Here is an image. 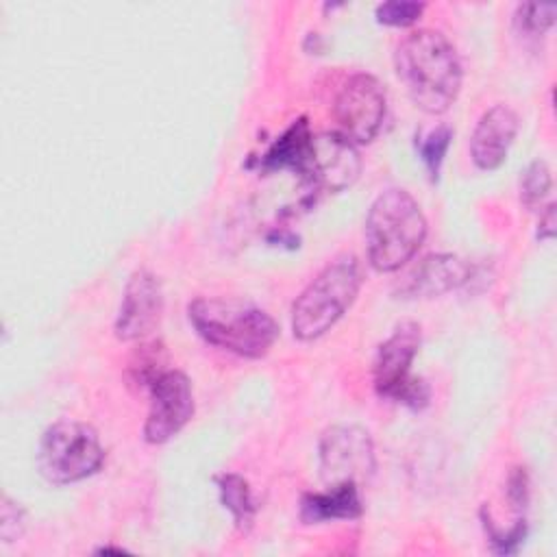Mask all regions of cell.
<instances>
[{
    "label": "cell",
    "mask_w": 557,
    "mask_h": 557,
    "mask_svg": "<svg viewBox=\"0 0 557 557\" xmlns=\"http://www.w3.org/2000/svg\"><path fill=\"white\" fill-rule=\"evenodd\" d=\"M102 461V442L87 422L59 420L50 424L39 440L37 468L39 474L54 485L83 481L98 472Z\"/></svg>",
    "instance_id": "obj_5"
},
{
    "label": "cell",
    "mask_w": 557,
    "mask_h": 557,
    "mask_svg": "<svg viewBox=\"0 0 557 557\" xmlns=\"http://www.w3.org/2000/svg\"><path fill=\"white\" fill-rule=\"evenodd\" d=\"M518 113L507 104H494L481 113L472 137H470V157L479 170H496L518 135Z\"/></svg>",
    "instance_id": "obj_12"
},
{
    "label": "cell",
    "mask_w": 557,
    "mask_h": 557,
    "mask_svg": "<svg viewBox=\"0 0 557 557\" xmlns=\"http://www.w3.org/2000/svg\"><path fill=\"white\" fill-rule=\"evenodd\" d=\"M150 409L144 424L148 444L172 440L194 416V392L181 370H161L150 383Z\"/></svg>",
    "instance_id": "obj_9"
},
{
    "label": "cell",
    "mask_w": 557,
    "mask_h": 557,
    "mask_svg": "<svg viewBox=\"0 0 557 557\" xmlns=\"http://www.w3.org/2000/svg\"><path fill=\"white\" fill-rule=\"evenodd\" d=\"M313 133L309 131L307 117H298L261 157L263 170H294L305 176L311 154Z\"/></svg>",
    "instance_id": "obj_15"
},
{
    "label": "cell",
    "mask_w": 557,
    "mask_h": 557,
    "mask_svg": "<svg viewBox=\"0 0 557 557\" xmlns=\"http://www.w3.org/2000/svg\"><path fill=\"white\" fill-rule=\"evenodd\" d=\"M426 237V218L407 189H385L366 215L368 261L379 272H394L405 265Z\"/></svg>",
    "instance_id": "obj_3"
},
{
    "label": "cell",
    "mask_w": 557,
    "mask_h": 557,
    "mask_svg": "<svg viewBox=\"0 0 557 557\" xmlns=\"http://www.w3.org/2000/svg\"><path fill=\"white\" fill-rule=\"evenodd\" d=\"M24 531V509L20 503L11 500L9 496H2L0 505V537L4 542H13Z\"/></svg>",
    "instance_id": "obj_21"
},
{
    "label": "cell",
    "mask_w": 557,
    "mask_h": 557,
    "mask_svg": "<svg viewBox=\"0 0 557 557\" xmlns=\"http://www.w3.org/2000/svg\"><path fill=\"white\" fill-rule=\"evenodd\" d=\"M218 492H220L222 505L231 511L235 527L239 531H248L252 527L255 513H257V505H255L248 481L233 472L222 474V476H218Z\"/></svg>",
    "instance_id": "obj_16"
},
{
    "label": "cell",
    "mask_w": 557,
    "mask_h": 557,
    "mask_svg": "<svg viewBox=\"0 0 557 557\" xmlns=\"http://www.w3.org/2000/svg\"><path fill=\"white\" fill-rule=\"evenodd\" d=\"M363 283L355 255H342L326 263L292 305V333L302 342L318 339L352 307Z\"/></svg>",
    "instance_id": "obj_4"
},
{
    "label": "cell",
    "mask_w": 557,
    "mask_h": 557,
    "mask_svg": "<svg viewBox=\"0 0 557 557\" xmlns=\"http://www.w3.org/2000/svg\"><path fill=\"white\" fill-rule=\"evenodd\" d=\"M470 274V265L457 255H426L405 274V278L398 285V294H403V298L442 296L468 283Z\"/></svg>",
    "instance_id": "obj_13"
},
{
    "label": "cell",
    "mask_w": 557,
    "mask_h": 557,
    "mask_svg": "<svg viewBox=\"0 0 557 557\" xmlns=\"http://www.w3.org/2000/svg\"><path fill=\"white\" fill-rule=\"evenodd\" d=\"M507 498L513 509L520 513L527 509L529 503V474L524 468H513V472L507 479Z\"/></svg>",
    "instance_id": "obj_22"
},
{
    "label": "cell",
    "mask_w": 557,
    "mask_h": 557,
    "mask_svg": "<svg viewBox=\"0 0 557 557\" xmlns=\"http://www.w3.org/2000/svg\"><path fill=\"white\" fill-rule=\"evenodd\" d=\"M100 553H124L122 548H100Z\"/></svg>",
    "instance_id": "obj_24"
},
{
    "label": "cell",
    "mask_w": 557,
    "mask_h": 557,
    "mask_svg": "<svg viewBox=\"0 0 557 557\" xmlns=\"http://www.w3.org/2000/svg\"><path fill=\"white\" fill-rule=\"evenodd\" d=\"M387 96L385 87L372 74H352L339 89L333 115L339 126V135L348 141L370 144L385 120Z\"/></svg>",
    "instance_id": "obj_8"
},
{
    "label": "cell",
    "mask_w": 557,
    "mask_h": 557,
    "mask_svg": "<svg viewBox=\"0 0 557 557\" xmlns=\"http://www.w3.org/2000/svg\"><path fill=\"white\" fill-rule=\"evenodd\" d=\"M553 235H555V202H548L546 209L540 213L537 237L540 239H550Z\"/></svg>",
    "instance_id": "obj_23"
},
{
    "label": "cell",
    "mask_w": 557,
    "mask_h": 557,
    "mask_svg": "<svg viewBox=\"0 0 557 557\" xmlns=\"http://www.w3.org/2000/svg\"><path fill=\"white\" fill-rule=\"evenodd\" d=\"M394 67L411 102L429 115L448 111L459 96V54L440 30L418 28L403 37L394 52Z\"/></svg>",
    "instance_id": "obj_1"
},
{
    "label": "cell",
    "mask_w": 557,
    "mask_h": 557,
    "mask_svg": "<svg viewBox=\"0 0 557 557\" xmlns=\"http://www.w3.org/2000/svg\"><path fill=\"white\" fill-rule=\"evenodd\" d=\"M422 11H424V2L389 0L379 4L374 15H376V22L385 26H411L420 20Z\"/></svg>",
    "instance_id": "obj_20"
},
{
    "label": "cell",
    "mask_w": 557,
    "mask_h": 557,
    "mask_svg": "<svg viewBox=\"0 0 557 557\" xmlns=\"http://www.w3.org/2000/svg\"><path fill=\"white\" fill-rule=\"evenodd\" d=\"M555 4H540V2H524L518 4L513 22L520 33L524 35H544L555 22Z\"/></svg>",
    "instance_id": "obj_18"
},
{
    "label": "cell",
    "mask_w": 557,
    "mask_h": 557,
    "mask_svg": "<svg viewBox=\"0 0 557 557\" xmlns=\"http://www.w3.org/2000/svg\"><path fill=\"white\" fill-rule=\"evenodd\" d=\"M374 444L355 424L329 426L320 437V474L326 485H363L374 474Z\"/></svg>",
    "instance_id": "obj_7"
},
{
    "label": "cell",
    "mask_w": 557,
    "mask_h": 557,
    "mask_svg": "<svg viewBox=\"0 0 557 557\" xmlns=\"http://www.w3.org/2000/svg\"><path fill=\"white\" fill-rule=\"evenodd\" d=\"M163 315V287L150 270H135L124 285L115 318V337L135 342L148 337Z\"/></svg>",
    "instance_id": "obj_10"
},
{
    "label": "cell",
    "mask_w": 557,
    "mask_h": 557,
    "mask_svg": "<svg viewBox=\"0 0 557 557\" xmlns=\"http://www.w3.org/2000/svg\"><path fill=\"white\" fill-rule=\"evenodd\" d=\"M361 487L359 485H326L324 492H309L300 500V518L307 524L326 520H352L361 516Z\"/></svg>",
    "instance_id": "obj_14"
},
{
    "label": "cell",
    "mask_w": 557,
    "mask_h": 557,
    "mask_svg": "<svg viewBox=\"0 0 557 557\" xmlns=\"http://www.w3.org/2000/svg\"><path fill=\"white\" fill-rule=\"evenodd\" d=\"M553 185V176H550V168L546 165V161L535 159L520 176V200L527 207H537L544 196L550 191Z\"/></svg>",
    "instance_id": "obj_17"
},
{
    "label": "cell",
    "mask_w": 557,
    "mask_h": 557,
    "mask_svg": "<svg viewBox=\"0 0 557 557\" xmlns=\"http://www.w3.org/2000/svg\"><path fill=\"white\" fill-rule=\"evenodd\" d=\"M187 318L207 344L246 359L268 355L278 337L276 320L261 307L239 298H194L187 305Z\"/></svg>",
    "instance_id": "obj_2"
},
{
    "label": "cell",
    "mask_w": 557,
    "mask_h": 557,
    "mask_svg": "<svg viewBox=\"0 0 557 557\" xmlns=\"http://www.w3.org/2000/svg\"><path fill=\"white\" fill-rule=\"evenodd\" d=\"M450 139H453V131L446 124H442L418 141L420 157H422V161H424V165H426V170L431 172L433 178H437V172H440L444 154L450 146Z\"/></svg>",
    "instance_id": "obj_19"
},
{
    "label": "cell",
    "mask_w": 557,
    "mask_h": 557,
    "mask_svg": "<svg viewBox=\"0 0 557 557\" xmlns=\"http://www.w3.org/2000/svg\"><path fill=\"white\" fill-rule=\"evenodd\" d=\"M361 172L357 146L339 133H320L311 139L305 178L326 191L350 187Z\"/></svg>",
    "instance_id": "obj_11"
},
{
    "label": "cell",
    "mask_w": 557,
    "mask_h": 557,
    "mask_svg": "<svg viewBox=\"0 0 557 557\" xmlns=\"http://www.w3.org/2000/svg\"><path fill=\"white\" fill-rule=\"evenodd\" d=\"M422 333L418 322H400L379 346L374 357V389L381 398L411 409L426 407L431 389L422 379L411 376V363L420 350Z\"/></svg>",
    "instance_id": "obj_6"
}]
</instances>
